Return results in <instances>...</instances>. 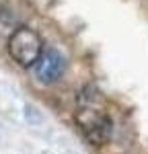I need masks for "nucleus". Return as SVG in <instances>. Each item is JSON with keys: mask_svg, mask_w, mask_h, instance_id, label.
Returning a JSON list of instances; mask_svg holds the SVG:
<instances>
[{"mask_svg": "<svg viewBox=\"0 0 148 154\" xmlns=\"http://www.w3.org/2000/svg\"><path fill=\"white\" fill-rule=\"evenodd\" d=\"M6 49H8V56L21 68H31L43 54V41L37 31L29 27H17L8 37Z\"/></svg>", "mask_w": 148, "mask_h": 154, "instance_id": "nucleus-2", "label": "nucleus"}, {"mask_svg": "<svg viewBox=\"0 0 148 154\" xmlns=\"http://www.w3.org/2000/svg\"><path fill=\"white\" fill-rule=\"evenodd\" d=\"M76 125L85 140L93 146H105L111 140L113 123L103 107V97L95 86H85L78 97L76 109Z\"/></svg>", "mask_w": 148, "mask_h": 154, "instance_id": "nucleus-1", "label": "nucleus"}, {"mask_svg": "<svg viewBox=\"0 0 148 154\" xmlns=\"http://www.w3.org/2000/svg\"><path fill=\"white\" fill-rule=\"evenodd\" d=\"M66 72V58L60 49L56 48H48L43 49L41 58L35 64V76L39 82L43 84H54L58 82Z\"/></svg>", "mask_w": 148, "mask_h": 154, "instance_id": "nucleus-3", "label": "nucleus"}]
</instances>
